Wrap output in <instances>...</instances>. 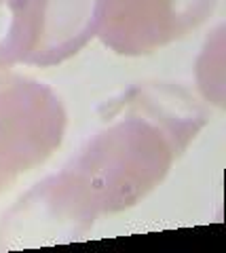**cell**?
<instances>
[{"label":"cell","instance_id":"1","mask_svg":"<svg viewBox=\"0 0 226 253\" xmlns=\"http://www.w3.org/2000/svg\"><path fill=\"white\" fill-rule=\"evenodd\" d=\"M104 123L61 169L97 217L137 205L182 156L167 133L142 116L114 114Z\"/></svg>","mask_w":226,"mask_h":253},{"label":"cell","instance_id":"2","mask_svg":"<svg viewBox=\"0 0 226 253\" xmlns=\"http://www.w3.org/2000/svg\"><path fill=\"white\" fill-rule=\"evenodd\" d=\"M64 99L38 78L0 72V194L45 165L64 144Z\"/></svg>","mask_w":226,"mask_h":253},{"label":"cell","instance_id":"3","mask_svg":"<svg viewBox=\"0 0 226 253\" xmlns=\"http://www.w3.org/2000/svg\"><path fill=\"white\" fill-rule=\"evenodd\" d=\"M97 215L64 173L32 186L0 219V251L85 239Z\"/></svg>","mask_w":226,"mask_h":253},{"label":"cell","instance_id":"4","mask_svg":"<svg viewBox=\"0 0 226 253\" xmlns=\"http://www.w3.org/2000/svg\"><path fill=\"white\" fill-rule=\"evenodd\" d=\"M216 4L218 0H104L97 36L110 51L139 57L197 30Z\"/></svg>","mask_w":226,"mask_h":253},{"label":"cell","instance_id":"5","mask_svg":"<svg viewBox=\"0 0 226 253\" xmlns=\"http://www.w3.org/2000/svg\"><path fill=\"white\" fill-rule=\"evenodd\" d=\"M104 118L114 114L142 116L167 133L180 154L207 123L205 106L192 97L190 91L174 83H139L102 108Z\"/></svg>","mask_w":226,"mask_h":253},{"label":"cell","instance_id":"6","mask_svg":"<svg viewBox=\"0 0 226 253\" xmlns=\"http://www.w3.org/2000/svg\"><path fill=\"white\" fill-rule=\"evenodd\" d=\"M104 0H43L41 34L28 66H57L97 36Z\"/></svg>","mask_w":226,"mask_h":253},{"label":"cell","instance_id":"7","mask_svg":"<svg viewBox=\"0 0 226 253\" xmlns=\"http://www.w3.org/2000/svg\"><path fill=\"white\" fill-rule=\"evenodd\" d=\"M43 0H0V70L28 63L41 34Z\"/></svg>","mask_w":226,"mask_h":253},{"label":"cell","instance_id":"8","mask_svg":"<svg viewBox=\"0 0 226 253\" xmlns=\"http://www.w3.org/2000/svg\"><path fill=\"white\" fill-rule=\"evenodd\" d=\"M197 86L203 99L224 108V28L218 26L197 59Z\"/></svg>","mask_w":226,"mask_h":253}]
</instances>
